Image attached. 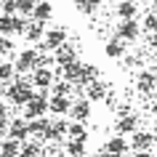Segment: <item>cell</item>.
I'll use <instances>...</instances> for the list:
<instances>
[{
	"label": "cell",
	"mask_w": 157,
	"mask_h": 157,
	"mask_svg": "<svg viewBox=\"0 0 157 157\" xmlns=\"http://www.w3.org/2000/svg\"><path fill=\"white\" fill-rule=\"evenodd\" d=\"M125 149H128V141H125L123 136H112V139L104 144L107 157H120V155H125Z\"/></svg>",
	"instance_id": "5bb4252c"
},
{
	"label": "cell",
	"mask_w": 157,
	"mask_h": 157,
	"mask_svg": "<svg viewBox=\"0 0 157 157\" xmlns=\"http://www.w3.org/2000/svg\"><path fill=\"white\" fill-rule=\"evenodd\" d=\"M72 91H75V85L67 83V80H56V83L51 85V93H53V96H69Z\"/></svg>",
	"instance_id": "cb8c5ba5"
},
{
	"label": "cell",
	"mask_w": 157,
	"mask_h": 157,
	"mask_svg": "<svg viewBox=\"0 0 157 157\" xmlns=\"http://www.w3.org/2000/svg\"><path fill=\"white\" fill-rule=\"evenodd\" d=\"M16 67L11 61H0V83H8V80H16Z\"/></svg>",
	"instance_id": "d4e9b609"
},
{
	"label": "cell",
	"mask_w": 157,
	"mask_h": 157,
	"mask_svg": "<svg viewBox=\"0 0 157 157\" xmlns=\"http://www.w3.org/2000/svg\"><path fill=\"white\" fill-rule=\"evenodd\" d=\"M11 51H13L11 37H3V35H0V56H6V53H11Z\"/></svg>",
	"instance_id": "d6a6232c"
},
{
	"label": "cell",
	"mask_w": 157,
	"mask_h": 157,
	"mask_svg": "<svg viewBox=\"0 0 157 157\" xmlns=\"http://www.w3.org/2000/svg\"><path fill=\"white\" fill-rule=\"evenodd\" d=\"M155 112H157V101H155Z\"/></svg>",
	"instance_id": "74e56055"
},
{
	"label": "cell",
	"mask_w": 157,
	"mask_h": 157,
	"mask_svg": "<svg viewBox=\"0 0 157 157\" xmlns=\"http://www.w3.org/2000/svg\"><path fill=\"white\" fill-rule=\"evenodd\" d=\"M0 157H6V155H0Z\"/></svg>",
	"instance_id": "60d3db41"
},
{
	"label": "cell",
	"mask_w": 157,
	"mask_h": 157,
	"mask_svg": "<svg viewBox=\"0 0 157 157\" xmlns=\"http://www.w3.org/2000/svg\"><path fill=\"white\" fill-rule=\"evenodd\" d=\"M133 157H155V155H152V152H136Z\"/></svg>",
	"instance_id": "d590c367"
},
{
	"label": "cell",
	"mask_w": 157,
	"mask_h": 157,
	"mask_svg": "<svg viewBox=\"0 0 157 157\" xmlns=\"http://www.w3.org/2000/svg\"><path fill=\"white\" fill-rule=\"evenodd\" d=\"M155 141H157V139H155V133H152V131H136V133L131 136V141H128V144H131L136 152H149Z\"/></svg>",
	"instance_id": "5b68a950"
},
{
	"label": "cell",
	"mask_w": 157,
	"mask_h": 157,
	"mask_svg": "<svg viewBox=\"0 0 157 157\" xmlns=\"http://www.w3.org/2000/svg\"><path fill=\"white\" fill-rule=\"evenodd\" d=\"M85 141L88 139H69L67 141V155L69 157H83L85 155Z\"/></svg>",
	"instance_id": "603a6c76"
},
{
	"label": "cell",
	"mask_w": 157,
	"mask_h": 157,
	"mask_svg": "<svg viewBox=\"0 0 157 157\" xmlns=\"http://www.w3.org/2000/svg\"><path fill=\"white\" fill-rule=\"evenodd\" d=\"M3 13L6 16H16V0H3Z\"/></svg>",
	"instance_id": "836d02e7"
},
{
	"label": "cell",
	"mask_w": 157,
	"mask_h": 157,
	"mask_svg": "<svg viewBox=\"0 0 157 157\" xmlns=\"http://www.w3.org/2000/svg\"><path fill=\"white\" fill-rule=\"evenodd\" d=\"M48 104H51L48 91H37L32 96V101L24 107V120H37V117H43L48 112Z\"/></svg>",
	"instance_id": "7a4b0ae2"
},
{
	"label": "cell",
	"mask_w": 157,
	"mask_h": 157,
	"mask_svg": "<svg viewBox=\"0 0 157 157\" xmlns=\"http://www.w3.org/2000/svg\"><path fill=\"white\" fill-rule=\"evenodd\" d=\"M147 40H149V45H152V48H157V32H155V35H147Z\"/></svg>",
	"instance_id": "e575fe53"
},
{
	"label": "cell",
	"mask_w": 157,
	"mask_h": 157,
	"mask_svg": "<svg viewBox=\"0 0 157 157\" xmlns=\"http://www.w3.org/2000/svg\"><path fill=\"white\" fill-rule=\"evenodd\" d=\"M37 56H40V53L32 51V48L21 51V53L16 56V61H13L16 72H21V75H24V72H35V69H37Z\"/></svg>",
	"instance_id": "277c9868"
},
{
	"label": "cell",
	"mask_w": 157,
	"mask_h": 157,
	"mask_svg": "<svg viewBox=\"0 0 157 157\" xmlns=\"http://www.w3.org/2000/svg\"><path fill=\"white\" fill-rule=\"evenodd\" d=\"M136 85H139L141 93H152L157 88V75L149 72V69H144V72H139V77H136Z\"/></svg>",
	"instance_id": "4fadbf2b"
},
{
	"label": "cell",
	"mask_w": 157,
	"mask_h": 157,
	"mask_svg": "<svg viewBox=\"0 0 157 157\" xmlns=\"http://www.w3.org/2000/svg\"><path fill=\"white\" fill-rule=\"evenodd\" d=\"M21 157H40V141H24L21 144Z\"/></svg>",
	"instance_id": "83f0119b"
},
{
	"label": "cell",
	"mask_w": 157,
	"mask_h": 157,
	"mask_svg": "<svg viewBox=\"0 0 157 157\" xmlns=\"http://www.w3.org/2000/svg\"><path fill=\"white\" fill-rule=\"evenodd\" d=\"M69 139H88V131H85V123H69V131H67Z\"/></svg>",
	"instance_id": "4316f807"
},
{
	"label": "cell",
	"mask_w": 157,
	"mask_h": 157,
	"mask_svg": "<svg viewBox=\"0 0 157 157\" xmlns=\"http://www.w3.org/2000/svg\"><path fill=\"white\" fill-rule=\"evenodd\" d=\"M69 117H72L75 123H85L91 117V101L88 99H75L72 109H69Z\"/></svg>",
	"instance_id": "ba28073f"
},
{
	"label": "cell",
	"mask_w": 157,
	"mask_h": 157,
	"mask_svg": "<svg viewBox=\"0 0 157 157\" xmlns=\"http://www.w3.org/2000/svg\"><path fill=\"white\" fill-rule=\"evenodd\" d=\"M45 32H48V29H45V24H43V21H29L24 37H27L29 43H40V37H45Z\"/></svg>",
	"instance_id": "ffe728a7"
},
{
	"label": "cell",
	"mask_w": 157,
	"mask_h": 157,
	"mask_svg": "<svg viewBox=\"0 0 157 157\" xmlns=\"http://www.w3.org/2000/svg\"><path fill=\"white\" fill-rule=\"evenodd\" d=\"M99 3L101 0H75V6L83 11V13H93V11L99 8Z\"/></svg>",
	"instance_id": "1f68e13d"
},
{
	"label": "cell",
	"mask_w": 157,
	"mask_h": 157,
	"mask_svg": "<svg viewBox=\"0 0 157 157\" xmlns=\"http://www.w3.org/2000/svg\"><path fill=\"white\" fill-rule=\"evenodd\" d=\"M104 157H107V155H104Z\"/></svg>",
	"instance_id": "7bdbcfd3"
},
{
	"label": "cell",
	"mask_w": 157,
	"mask_h": 157,
	"mask_svg": "<svg viewBox=\"0 0 157 157\" xmlns=\"http://www.w3.org/2000/svg\"><path fill=\"white\" fill-rule=\"evenodd\" d=\"M141 29H147L149 35L157 32V11H152V13H147L144 16V21H141Z\"/></svg>",
	"instance_id": "f1b7e54d"
},
{
	"label": "cell",
	"mask_w": 157,
	"mask_h": 157,
	"mask_svg": "<svg viewBox=\"0 0 157 157\" xmlns=\"http://www.w3.org/2000/svg\"><path fill=\"white\" fill-rule=\"evenodd\" d=\"M0 11H3V3H0Z\"/></svg>",
	"instance_id": "f35d334b"
},
{
	"label": "cell",
	"mask_w": 157,
	"mask_h": 157,
	"mask_svg": "<svg viewBox=\"0 0 157 157\" xmlns=\"http://www.w3.org/2000/svg\"><path fill=\"white\" fill-rule=\"evenodd\" d=\"M69 131V123L64 120H51V128L43 133V141H61V136Z\"/></svg>",
	"instance_id": "7c38bea8"
},
{
	"label": "cell",
	"mask_w": 157,
	"mask_h": 157,
	"mask_svg": "<svg viewBox=\"0 0 157 157\" xmlns=\"http://www.w3.org/2000/svg\"><path fill=\"white\" fill-rule=\"evenodd\" d=\"M0 35H3V37L13 35V16H6V13H0Z\"/></svg>",
	"instance_id": "f546056e"
},
{
	"label": "cell",
	"mask_w": 157,
	"mask_h": 157,
	"mask_svg": "<svg viewBox=\"0 0 157 157\" xmlns=\"http://www.w3.org/2000/svg\"><path fill=\"white\" fill-rule=\"evenodd\" d=\"M75 101L69 96H51V104H48V112L51 115H69Z\"/></svg>",
	"instance_id": "30bf717a"
},
{
	"label": "cell",
	"mask_w": 157,
	"mask_h": 157,
	"mask_svg": "<svg viewBox=\"0 0 157 157\" xmlns=\"http://www.w3.org/2000/svg\"><path fill=\"white\" fill-rule=\"evenodd\" d=\"M125 45H128L125 40L112 37V40H107V45H104V53H107L109 59H123L125 56Z\"/></svg>",
	"instance_id": "9a60e30c"
},
{
	"label": "cell",
	"mask_w": 157,
	"mask_h": 157,
	"mask_svg": "<svg viewBox=\"0 0 157 157\" xmlns=\"http://www.w3.org/2000/svg\"><path fill=\"white\" fill-rule=\"evenodd\" d=\"M8 139H16V141H29V128H27V120H11V125H8Z\"/></svg>",
	"instance_id": "9c48e42d"
},
{
	"label": "cell",
	"mask_w": 157,
	"mask_h": 157,
	"mask_svg": "<svg viewBox=\"0 0 157 157\" xmlns=\"http://www.w3.org/2000/svg\"><path fill=\"white\" fill-rule=\"evenodd\" d=\"M8 107L0 104V136H6V139H8Z\"/></svg>",
	"instance_id": "4dcf8cb0"
},
{
	"label": "cell",
	"mask_w": 157,
	"mask_h": 157,
	"mask_svg": "<svg viewBox=\"0 0 157 157\" xmlns=\"http://www.w3.org/2000/svg\"><path fill=\"white\" fill-rule=\"evenodd\" d=\"M139 35H141V24L139 21H120L115 37H120V40H125V43H133Z\"/></svg>",
	"instance_id": "8992f818"
},
{
	"label": "cell",
	"mask_w": 157,
	"mask_h": 157,
	"mask_svg": "<svg viewBox=\"0 0 157 157\" xmlns=\"http://www.w3.org/2000/svg\"><path fill=\"white\" fill-rule=\"evenodd\" d=\"M53 80H56V77H53V72H51V69L37 67V69L32 72V85H37L40 91H48L51 85H53Z\"/></svg>",
	"instance_id": "8fae6325"
},
{
	"label": "cell",
	"mask_w": 157,
	"mask_h": 157,
	"mask_svg": "<svg viewBox=\"0 0 157 157\" xmlns=\"http://www.w3.org/2000/svg\"><path fill=\"white\" fill-rule=\"evenodd\" d=\"M27 128H29V136H40L51 128V120H45V117H37V120H27Z\"/></svg>",
	"instance_id": "7402d4cb"
},
{
	"label": "cell",
	"mask_w": 157,
	"mask_h": 157,
	"mask_svg": "<svg viewBox=\"0 0 157 157\" xmlns=\"http://www.w3.org/2000/svg\"><path fill=\"white\" fill-rule=\"evenodd\" d=\"M0 155L19 157V155H21V141H16V139H3V141H0Z\"/></svg>",
	"instance_id": "d6986e66"
},
{
	"label": "cell",
	"mask_w": 157,
	"mask_h": 157,
	"mask_svg": "<svg viewBox=\"0 0 157 157\" xmlns=\"http://www.w3.org/2000/svg\"><path fill=\"white\" fill-rule=\"evenodd\" d=\"M155 75H157V69H155Z\"/></svg>",
	"instance_id": "b9f144b4"
},
{
	"label": "cell",
	"mask_w": 157,
	"mask_h": 157,
	"mask_svg": "<svg viewBox=\"0 0 157 157\" xmlns=\"http://www.w3.org/2000/svg\"><path fill=\"white\" fill-rule=\"evenodd\" d=\"M152 133H155V139H157V128H155V131H152Z\"/></svg>",
	"instance_id": "8d00e7d4"
},
{
	"label": "cell",
	"mask_w": 157,
	"mask_h": 157,
	"mask_svg": "<svg viewBox=\"0 0 157 157\" xmlns=\"http://www.w3.org/2000/svg\"><path fill=\"white\" fill-rule=\"evenodd\" d=\"M136 13H139V8H136L133 0H123V3L117 6V16H120V21H136Z\"/></svg>",
	"instance_id": "2e32d148"
},
{
	"label": "cell",
	"mask_w": 157,
	"mask_h": 157,
	"mask_svg": "<svg viewBox=\"0 0 157 157\" xmlns=\"http://www.w3.org/2000/svg\"><path fill=\"white\" fill-rule=\"evenodd\" d=\"M64 43H67V32L61 27H53V29L45 32V37H43V43H40V51H56V48H61ZM40 51H37V53H40Z\"/></svg>",
	"instance_id": "3957f363"
},
{
	"label": "cell",
	"mask_w": 157,
	"mask_h": 157,
	"mask_svg": "<svg viewBox=\"0 0 157 157\" xmlns=\"http://www.w3.org/2000/svg\"><path fill=\"white\" fill-rule=\"evenodd\" d=\"M0 91H3V83H0Z\"/></svg>",
	"instance_id": "ab89813d"
},
{
	"label": "cell",
	"mask_w": 157,
	"mask_h": 157,
	"mask_svg": "<svg viewBox=\"0 0 157 157\" xmlns=\"http://www.w3.org/2000/svg\"><path fill=\"white\" fill-rule=\"evenodd\" d=\"M35 6H37V0H16V11H19V16H29V19H32Z\"/></svg>",
	"instance_id": "484cf974"
},
{
	"label": "cell",
	"mask_w": 157,
	"mask_h": 157,
	"mask_svg": "<svg viewBox=\"0 0 157 157\" xmlns=\"http://www.w3.org/2000/svg\"><path fill=\"white\" fill-rule=\"evenodd\" d=\"M53 59H56V64L64 69V67H69V64H75V61H77V51H75V45L64 43L61 48L53 51Z\"/></svg>",
	"instance_id": "52a82bcc"
},
{
	"label": "cell",
	"mask_w": 157,
	"mask_h": 157,
	"mask_svg": "<svg viewBox=\"0 0 157 157\" xmlns=\"http://www.w3.org/2000/svg\"><path fill=\"white\" fill-rule=\"evenodd\" d=\"M51 13H53V6H51L48 0H37V6H35V11H32V21H48L51 19Z\"/></svg>",
	"instance_id": "e0dca14e"
},
{
	"label": "cell",
	"mask_w": 157,
	"mask_h": 157,
	"mask_svg": "<svg viewBox=\"0 0 157 157\" xmlns=\"http://www.w3.org/2000/svg\"><path fill=\"white\" fill-rule=\"evenodd\" d=\"M107 96V83L104 80H96L93 85H88V91H85V99L88 101H99Z\"/></svg>",
	"instance_id": "44dd1931"
},
{
	"label": "cell",
	"mask_w": 157,
	"mask_h": 157,
	"mask_svg": "<svg viewBox=\"0 0 157 157\" xmlns=\"http://www.w3.org/2000/svg\"><path fill=\"white\" fill-rule=\"evenodd\" d=\"M115 128H117V136H125V133H136V117L133 115H123L120 120L115 123Z\"/></svg>",
	"instance_id": "ac0fdd59"
},
{
	"label": "cell",
	"mask_w": 157,
	"mask_h": 157,
	"mask_svg": "<svg viewBox=\"0 0 157 157\" xmlns=\"http://www.w3.org/2000/svg\"><path fill=\"white\" fill-rule=\"evenodd\" d=\"M32 96H35V91H32V80L29 77H16L13 85L6 88V99L11 104H16V107H27L32 101Z\"/></svg>",
	"instance_id": "6da1fadb"
}]
</instances>
